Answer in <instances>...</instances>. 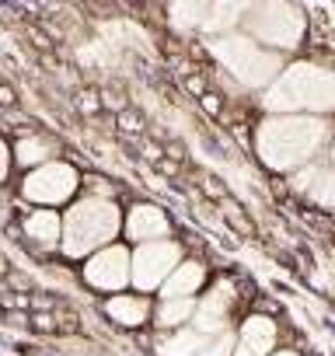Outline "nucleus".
<instances>
[{
  "mask_svg": "<svg viewBox=\"0 0 335 356\" xmlns=\"http://www.w3.org/2000/svg\"><path fill=\"white\" fill-rule=\"evenodd\" d=\"M328 140L332 129L321 115H265L255 126L252 147L269 171L293 175L314 164V157L328 147Z\"/></svg>",
  "mask_w": 335,
  "mask_h": 356,
  "instance_id": "f257e3e1",
  "label": "nucleus"
},
{
  "mask_svg": "<svg viewBox=\"0 0 335 356\" xmlns=\"http://www.w3.org/2000/svg\"><path fill=\"white\" fill-rule=\"evenodd\" d=\"M126 207L112 200H91L81 196L63 210V248L60 255L70 262H84L88 255L115 245L122 238Z\"/></svg>",
  "mask_w": 335,
  "mask_h": 356,
  "instance_id": "f03ea898",
  "label": "nucleus"
},
{
  "mask_svg": "<svg viewBox=\"0 0 335 356\" xmlns=\"http://www.w3.org/2000/svg\"><path fill=\"white\" fill-rule=\"evenodd\" d=\"M262 108L269 115H300V112H335V74L321 63H290L272 88L262 91Z\"/></svg>",
  "mask_w": 335,
  "mask_h": 356,
  "instance_id": "7ed1b4c3",
  "label": "nucleus"
},
{
  "mask_svg": "<svg viewBox=\"0 0 335 356\" xmlns=\"http://www.w3.org/2000/svg\"><path fill=\"white\" fill-rule=\"evenodd\" d=\"M210 60L245 91H265L286 70V60L279 53L262 49L245 32H231V35L210 39Z\"/></svg>",
  "mask_w": 335,
  "mask_h": 356,
  "instance_id": "20e7f679",
  "label": "nucleus"
},
{
  "mask_svg": "<svg viewBox=\"0 0 335 356\" xmlns=\"http://www.w3.org/2000/svg\"><path fill=\"white\" fill-rule=\"evenodd\" d=\"M241 32L255 39L262 49L283 56V53L300 49L307 35V18H304V8L297 4H248Z\"/></svg>",
  "mask_w": 335,
  "mask_h": 356,
  "instance_id": "39448f33",
  "label": "nucleus"
},
{
  "mask_svg": "<svg viewBox=\"0 0 335 356\" xmlns=\"http://www.w3.org/2000/svg\"><path fill=\"white\" fill-rule=\"evenodd\" d=\"M81 178H84V171L70 157L42 164L18 178V200L28 207H42V210L70 207L74 200H81Z\"/></svg>",
  "mask_w": 335,
  "mask_h": 356,
  "instance_id": "423d86ee",
  "label": "nucleus"
},
{
  "mask_svg": "<svg viewBox=\"0 0 335 356\" xmlns=\"http://www.w3.org/2000/svg\"><path fill=\"white\" fill-rule=\"evenodd\" d=\"M77 276L91 293H105V297L126 293V290H133V248L126 241H115V245L88 255L81 262Z\"/></svg>",
  "mask_w": 335,
  "mask_h": 356,
  "instance_id": "0eeeda50",
  "label": "nucleus"
},
{
  "mask_svg": "<svg viewBox=\"0 0 335 356\" xmlns=\"http://www.w3.org/2000/svg\"><path fill=\"white\" fill-rule=\"evenodd\" d=\"M189 252H186V245L179 238L136 245L133 248V290L136 293H147V297H157L161 286L168 283V276L179 269V262Z\"/></svg>",
  "mask_w": 335,
  "mask_h": 356,
  "instance_id": "6e6552de",
  "label": "nucleus"
},
{
  "mask_svg": "<svg viewBox=\"0 0 335 356\" xmlns=\"http://www.w3.org/2000/svg\"><path fill=\"white\" fill-rule=\"evenodd\" d=\"M238 304H241V290L234 276H213V283L203 290L199 304H196V318L193 328L203 332L206 339L234 332L238 328Z\"/></svg>",
  "mask_w": 335,
  "mask_h": 356,
  "instance_id": "1a4fd4ad",
  "label": "nucleus"
},
{
  "mask_svg": "<svg viewBox=\"0 0 335 356\" xmlns=\"http://www.w3.org/2000/svg\"><path fill=\"white\" fill-rule=\"evenodd\" d=\"M175 234V220L164 207L150 203V200H136L126 207V220H122V238L129 245H150V241H168Z\"/></svg>",
  "mask_w": 335,
  "mask_h": 356,
  "instance_id": "9d476101",
  "label": "nucleus"
},
{
  "mask_svg": "<svg viewBox=\"0 0 335 356\" xmlns=\"http://www.w3.org/2000/svg\"><path fill=\"white\" fill-rule=\"evenodd\" d=\"M18 234L35 255H42V259L60 255V248H63V213L60 210L28 207L25 217L18 220Z\"/></svg>",
  "mask_w": 335,
  "mask_h": 356,
  "instance_id": "9b49d317",
  "label": "nucleus"
},
{
  "mask_svg": "<svg viewBox=\"0 0 335 356\" xmlns=\"http://www.w3.org/2000/svg\"><path fill=\"white\" fill-rule=\"evenodd\" d=\"M234 356H272L279 349V321L265 311H252L238 321Z\"/></svg>",
  "mask_w": 335,
  "mask_h": 356,
  "instance_id": "f8f14e48",
  "label": "nucleus"
},
{
  "mask_svg": "<svg viewBox=\"0 0 335 356\" xmlns=\"http://www.w3.org/2000/svg\"><path fill=\"white\" fill-rule=\"evenodd\" d=\"M290 189L297 196H304L311 207H321L328 213H335V164H307L300 171L290 175Z\"/></svg>",
  "mask_w": 335,
  "mask_h": 356,
  "instance_id": "ddd939ff",
  "label": "nucleus"
},
{
  "mask_svg": "<svg viewBox=\"0 0 335 356\" xmlns=\"http://www.w3.org/2000/svg\"><path fill=\"white\" fill-rule=\"evenodd\" d=\"M11 150H15V168H22V175L25 171H35L42 164L63 161L60 157L63 154V140L53 136V133H42V129H22L15 136Z\"/></svg>",
  "mask_w": 335,
  "mask_h": 356,
  "instance_id": "4468645a",
  "label": "nucleus"
},
{
  "mask_svg": "<svg viewBox=\"0 0 335 356\" xmlns=\"http://www.w3.org/2000/svg\"><path fill=\"white\" fill-rule=\"evenodd\" d=\"M101 314H105L115 328L140 332V328H147V325L154 321V297L136 293V290H126V293L105 297V300H101Z\"/></svg>",
  "mask_w": 335,
  "mask_h": 356,
  "instance_id": "2eb2a0df",
  "label": "nucleus"
},
{
  "mask_svg": "<svg viewBox=\"0 0 335 356\" xmlns=\"http://www.w3.org/2000/svg\"><path fill=\"white\" fill-rule=\"evenodd\" d=\"M213 283V269L206 259L199 255H186L179 262V269L168 276V283L161 286L157 297H203V290Z\"/></svg>",
  "mask_w": 335,
  "mask_h": 356,
  "instance_id": "dca6fc26",
  "label": "nucleus"
},
{
  "mask_svg": "<svg viewBox=\"0 0 335 356\" xmlns=\"http://www.w3.org/2000/svg\"><path fill=\"white\" fill-rule=\"evenodd\" d=\"M199 297H154V332H179L193 325Z\"/></svg>",
  "mask_w": 335,
  "mask_h": 356,
  "instance_id": "f3484780",
  "label": "nucleus"
},
{
  "mask_svg": "<svg viewBox=\"0 0 335 356\" xmlns=\"http://www.w3.org/2000/svg\"><path fill=\"white\" fill-rule=\"evenodd\" d=\"M206 346V335L196 332L193 325L179 328V332H154V356H199Z\"/></svg>",
  "mask_w": 335,
  "mask_h": 356,
  "instance_id": "a211bd4d",
  "label": "nucleus"
},
{
  "mask_svg": "<svg viewBox=\"0 0 335 356\" xmlns=\"http://www.w3.org/2000/svg\"><path fill=\"white\" fill-rule=\"evenodd\" d=\"M81 196H91V200H112V203H122V186L115 178L101 175V171H84L81 178Z\"/></svg>",
  "mask_w": 335,
  "mask_h": 356,
  "instance_id": "6ab92c4d",
  "label": "nucleus"
},
{
  "mask_svg": "<svg viewBox=\"0 0 335 356\" xmlns=\"http://www.w3.org/2000/svg\"><path fill=\"white\" fill-rule=\"evenodd\" d=\"M168 15H172L175 22L186 18V22L179 25V32H203L206 15H210V4H172V8H168ZM175 22H172V25H175Z\"/></svg>",
  "mask_w": 335,
  "mask_h": 356,
  "instance_id": "aec40b11",
  "label": "nucleus"
},
{
  "mask_svg": "<svg viewBox=\"0 0 335 356\" xmlns=\"http://www.w3.org/2000/svg\"><path fill=\"white\" fill-rule=\"evenodd\" d=\"M217 210H220V217H224L238 234H245V238H248V234L255 231V227H252V220H248V213H245V207H241V203H234L231 196H227L224 203H217Z\"/></svg>",
  "mask_w": 335,
  "mask_h": 356,
  "instance_id": "412c9836",
  "label": "nucleus"
},
{
  "mask_svg": "<svg viewBox=\"0 0 335 356\" xmlns=\"http://www.w3.org/2000/svg\"><path fill=\"white\" fill-rule=\"evenodd\" d=\"M234 346H238V332H224V335L206 339L199 356H234Z\"/></svg>",
  "mask_w": 335,
  "mask_h": 356,
  "instance_id": "4be33fe9",
  "label": "nucleus"
},
{
  "mask_svg": "<svg viewBox=\"0 0 335 356\" xmlns=\"http://www.w3.org/2000/svg\"><path fill=\"white\" fill-rule=\"evenodd\" d=\"M203 193H206L210 203H224L227 200V186L220 182V178H213V175H203Z\"/></svg>",
  "mask_w": 335,
  "mask_h": 356,
  "instance_id": "5701e85b",
  "label": "nucleus"
},
{
  "mask_svg": "<svg viewBox=\"0 0 335 356\" xmlns=\"http://www.w3.org/2000/svg\"><path fill=\"white\" fill-rule=\"evenodd\" d=\"M11 168H15V150H11V143L0 136V186L11 178Z\"/></svg>",
  "mask_w": 335,
  "mask_h": 356,
  "instance_id": "b1692460",
  "label": "nucleus"
},
{
  "mask_svg": "<svg viewBox=\"0 0 335 356\" xmlns=\"http://www.w3.org/2000/svg\"><path fill=\"white\" fill-rule=\"evenodd\" d=\"M199 105H203V112H206V115H213V119H220V115H224V98H220L217 91H206V95L199 98Z\"/></svg>",
  "mask_w": 335,
  "mask_h": 356,
  "instance_id": "393cba45",
  "label": "nucleus"
},
{
  "mask_svg": "<svg viewBox=\"0 0 335 356\" xmlns=\"http://www.w3.org/2000/svg\"><path fill=\"white\" fill-rule=\"evenodd\" d=\"M119 129H122V133H143V119H140L133 108H122V112H119Z\"/></svg>",
  "mask_w": 335,
  "mask_h": 356,
  "instance_id": "a878e982",
  "label": "nucleus"
},
{
  "mask_svg": "<svg viewBox=\"0 0 335 356\" xmlns=\"http://www.w3.org/2000/svg\"><path fill=\"white\" fill-rule=\"evenodd\" d=\"M98 108H101V95H95V91H84V95H81V112H84V115H95Z\"/></svg>",
  "mask_w": 335,
  "mask_h": 356,
  "instance_id": "bb28decb",
  "label": "nucleus"
},
{
  "mask_svg": "<svg viewBox=\"0 0 335 356\" xmlns=\"http://www.w3.org/2000/svg\"><path fill=\"white\" fill-rule=\"evenodd\" d=\"M154 168H157L161 175H182V164H172V157H161Z\"/></svg>",
  "mask_w": 335,
  "mask_h": 356,
  "instance_id": "cd10ccee",
  "label": "nucleus"
},
{
  "mask_svg": "<svg viewBox=\"0 0 335 356\" xmlns=\"http://www.w3.org/2000/svg\"><path fill=\"white\" fill-rule=\"evenodd\" d=\"M15 102H18L15 88H8V84H0V108H11Z\"/></svg>",
  "mask_w": 335,
  "mask_h": 356,
  "instance_id": "c85d7f7f",
  "label": "nucleus"
},
{
  "mask_svg": "<svg viewBox=\"0 0 335 356\" xmlns=\"http://www.w3.org/2000/svg\"><path fill=\"white\" fill-rule=\"evenodd\" d=\"M272 356H304V353H300V349H290V346H279Z\"/></svg>",
  "mask_w": 335,
  "mask_h": 356,
  "instance_id": "c756f323",
  "label": "nucleus"
},
{
  "mask_svg": "<svg viewBox=\"0 0 335 356\" xmlns=\"http://www.w3.org/2000/svg\"><path fill=\"white\" fill-rule=\"evenodd\" d=\"M332 161H335V140H332Z\"/></svg>",
  "mask_w": 335,
  "mask_h": 356,
  "instance_id": "7c9ffc66",
  "label": "nucleus"
},
{
  "mask_svg": "<svg viewBox=\"0 0 335 356\" xmlns=\"http://www.w3.org/2000/svg\"><path fill=\"white\" fill-rule=\"evenodd\" d=\"M0 307H4V304H0Z\"/></svg>",
  "mask_w": 335,
  "mask_h": 356,
  "instance_id": "2f4dec72",
  "label": "nucleus"
}]
</instances>
